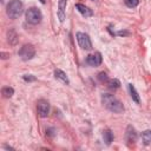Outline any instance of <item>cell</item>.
I'll list each match as a JSON object with an SVG mask.
<instances>
[{
  "mask_svg": "<svg viewBox=\"0 0 151 151\" xmlns=\"http://www.w3.org/2000/svg\"><path fill=\"white\" fill-rule=\"evenodd\" d=\"M103 138H104V142H105L107 145H110V144L113 142V133H112V131L109 130V129H106V130L103 132Z\"/></svg>",
  "mask_w": 151,
  "mask_h": 151,
  "instance_id": "obj_13",
  "label": "cell"
},
{
  "mask_svg": "<svg viewBox=\"0 0 151 151\" xmlns=\"http://www.w3.org/2000/svg\"><path fill=\"white\" fill-rule=\"evenodd\" d=\"M19 57L21 58V60L24 61H27V60H31L34 55H35V48L33 45L31 44H26V45H22L18 52Z\"/></svg>",
  "mask_w": 151,
  "mask_h": 151,
  "instance_id": "obj_4",
  "label": "cell"
},
{
  "mask_svg": "<svg viewBox=\"0 0 151 151\" xmlns=\"http://www.w3.org/2000/svg\"><path fill=\"white\" fill-rule=\"evenodd\" d=\"M124 2H125V5H126L127 7H130V8H134V7L138 6L139 0H124Z\"/></svg>",
  "mask_w": 151,
  "mask_h": 151,
  "instance_id": "obj_17",
  "label": "cell"
},
{
  "mask_svg": "<svg viewBox=\"0 0 151 151\" xmlns=\"http://www.w3.org/2000/svg\"><path fill=\"white\" fill-rule=\"evenodd\" d=\"M39 1H40L41 4H45V0H39Z\"/></svg>",
  "mask_w": 151,
  "mask_h": 151,
  "instance_id": "obj_21",
  "label": "cell"
},
{
  "mask_svg": "<svg viewBox=\"0 0 151 151\" xmlns=\"http://www.w3.org/2000/svg\"><path fill=\"white\" fill-rule=\"evenodd\" d=\"M101 104L104 105V107H106L109 111H111L113 113H123L124 112V106H123L122 101L113 94L104 93L101 96Z\"/></svg>",
  "mask_w": 151,
  "mask_h": 151,
  "instance_id": "obj_1",
  "label": "cell"
},
{
  "mask_svg": "<svg viewBox=\"0 0 151 151\" xmlns=\"http://www.w3.org/2000/svg\"><path fill=\"white\" fill-rule=\"evenodd\" d=\"M107 84V87L110 88V90H117V88H119V86H120V83H119V80L118 79H109V81L106 83Z\"/></svg>",
  "mask_w": 151,
  "mask_h": 151,
  "instance_id": "obj_15",
  "label": "cell"
},
{
  "mask_svg": "<svg viewBox=\"0 0 151 151\" xmlns=\"http://www.w3.org/2000/svg\"><path fill=\"white\" fill-rule=\"evenodd\" d=\"M22 79H24L25 81H35V80H37V78H35L34 76H32V74H25V76L22 77Z\"/></svg>",
  "mask_w": 151,
  "mask_h": 151,
  "instance_id": "obj_19",
  "label": "cell"
},
{
  "mask_svg": "<svg viewBox=\"0 0 151 151\" xmlns=\"http://www.w3.org/2000/svg\"><path fill=\"white\" fill-rule=\"evenodd\" d=\"M24 11V5L20 0H11L7 4V9L6 13L11 19H17L21 15Z\"/></svg>",
  "mask_w": 151,
  "mask_h": 151,
  "instance_id": "obj_2",
  "label": "cell"
},
{
  "mask_svg": "<svg viewBox=\"0 0 151 151\" xmlns=\"http://www.w3.org/2000/svg\"><path fill=\"white\" fill-rule=\"evenodd\" d=\"M103 59H101V54L99 52H96V53H92V54H88L85 59V63L88 65V66H92V67H97L101 64Z\"/></svg>",
  "mask_w": 151,
  "mask_h": 151,
  "instance_id": "obj_7",
  "label": "cell"
},
{
  "mask_svg": "<svg viewBox=\"0 0 151 151\" xmlns=\"http://www.w3.org/2000/svg\"><path fill=\"white\" fill-rule=\"evenodd\" d=\"M137 138H138V134H137L134 127L131 126V125H129V126L126 127V132H125V139H126V142H129V143H134V142L137 140Z\"/></svg>",
  "mask_w": 151,
  "mask_h": 151,
  "instance_id": "obj_8",
  "label": "cell"
},
{
  "mask_svg": "<svg viewBox=\"0 0 151 151\" xmlns=\"http://www.w3.org/2000/svg\"><path fill=\"white\" fill-rule=\"evenodd\" d=\"M1 93H2V96H4L5 98H11V97L14 94V90H13V87L5 86V87H2Z\"/></svg>",
  "mask_w": 151,
  "mask_h": 151,
  "instance_id": "obj_14",
  "label": "cell"
},
{
  "mask_svg": "<svg viewBox=\"0 0 151 151\" xmlns=\"http://www.w3.org/2000/svg\"><path fill=\"white\" fill-rule=\"evenodd\" d=\"M37 111L41 118H46L50 113V103L46 99H39L37 103Z\"/></svg>",
  "mask_w": 151,
  "mask_h": 151,
  "instance_id": "obj_6",
  "label": "cell"
},
{
  "mask_svg": "<svg viewBox=\"0 0 151 151\" xmlns=\"http://www.w3.org/2000/svg\"><path fill=\"white\" fill-rule=\"evenodd\" d=\"M42 20V13L37 7H31L26 11V21L31 25H38Z\"/></svg>",
  "mask_w": 151,
  "mask_h": 151,
  "instance_id": "obj_3",
  "label": "cell"
},
{
  "mask_svg": "<svg viewBox=\"0 0 151 151\" xmlns=\"http://www.w3.org/2000/svg\"><path fill=\"white\" fill-rule=\"evenodd\" d=\"M98 79H99V81H101V83H107V81H109V77H107V74H106L105 72H100V73L98 74Z\"/></svg>",
  "mask_w": 151,
  "mask_h": 151,
  "instance_id": "obj_18",
  "label": "cell"
},
{
  "mask_svg": "<svg viewBox=\"0 0 151 151\" xmlns=\"http://www.w3.org/2000/svg\"><path fill=\"white\" fill-rule=\"evenodd\" d=\"M76 38H77V41H78L79 46L83 50H86V51L92 50V42H91V39H90L88 34L83 33V32H77Z\"/></svg>",
  "mask_w": 151,
  "mask_h": 151,
  "instance_id": "obj_5",
  "label": "cell"
},
{
  "mask_svg": "<svg viewBox=\"0 0 151 151\" xmlns=\"http://www.w3.org/2000/svg\"><path fill=\"white\" fill-rule=\"evenodd\" d=\"M142 139H143V142H144L145 145L150 144L151 143V130H145L142 133Z\"/></svg>",
  "mask_w": 151,
  "mask_h": 151,
  "instance_id": "obj_16",
  "label": "cell"
},
{
  "mask_svg": "<svg viewBox=\"0 0 151 151\" xmlns=\"http://www.w3.org/2000/svg\"><path fill=\"white\" fill-rule=\"evenodd\" d=\"M67 0H59V8H58V18L63 22L65 20V9H66Z\"/></svg>",
  "mask_w": 151,
  "mask_h": 151,
  "instance_id": "obj_11",
  "label": "cell"
},
{
  "mask_svg": "<svg viewBox=\"0 0 151 151\" xmlns=\"http://www.w3.org/2000/svg\"><path fill=\"white\" fill-rule=\"evenodd\" d=\"M1 55H2V59H6V58H7V57H6V55H7L6 53H1Z\"/></svg>",
  "mask_w": 151,
  "mask_h": 151,
  "instance_id": "obj_20",
  "label": "cell"
},
{
  "mask_svg": "<svg viewBox=\"0 0 151 151\" xmlns=\"http://www.w3.org/2000/svg\"><path fill=\"white\" fill-rule=\"evenodd\" d=\"M54 77H55V79L60 80L61 83H64V84H66V85L70 84V80H68V77L66 76V73H65L64 71L59 70V68H55V70H54Z\"/></svg>",
  "mask_w": 151,
  "mask_h": 151,
  "instance_id": "obj_10",
  "label": "cell"
},
{
  "mask_svg": "<svg viewBox=\"0 0 151 151\" xmlns=\"http://www.w3.org/2000/svg\"><path fill=\"white\" fill-rule=\"evenodd\" d=\"M127 88H129V92H130V96H131L132 100H133V101H136L137 104H139L140 98H139V94H138V92L136 91L134 86H133L132 84H129V85H127Z\"/></svg>",
  "mask_w": 151,
  "mask_h": 151,
  "instance_id": "obj_12",
  "label": "cell"
},
{
  "mask_svg": "<svg viewBox=\"0 0 151 151\" xmlns=\"http://www.w3.org/2000/svg\"><path fill=\"white\" fill-rule=\"evenodd\" d=\"M76 8H77V11H78L83 17H85V18H88V17H92V15H93V11H92L90 7H87V6L83 5V4H77V5H76Z\"/></svg>",
  "mask_w": 151,
  "mask_h": 151,
  "instance_id": "obj_9",
  "label": "cell"
}]
</instances>
